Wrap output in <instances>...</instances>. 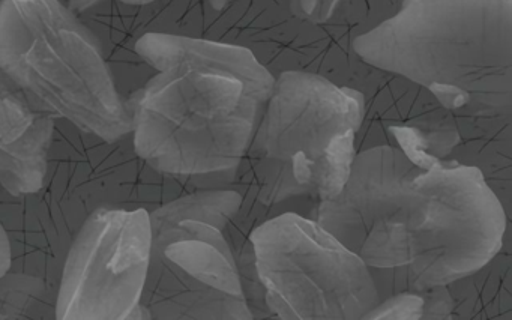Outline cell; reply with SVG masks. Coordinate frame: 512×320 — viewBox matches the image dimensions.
Masks as SVG:
<instances>
[{
    "label": "cell",
    "instance_id": "cell-6",
    "mask_svg": "<svg viewBox=\"0 0 512 320\" xmlns=\"http://www.w3.org/2000/svg\"><path fill=\"white\" fill-rule=\"evenodd\" d=\"M427 209L410 244L407 292L446 286L502 247L509 217L478 170L445 160L422 173Z\"/></svg>",
    "mask_w": 512,
    "mask_h": 320
},
{
    "label": "cell",
    "instance_id": "cell-1",
    "mask_svg": "<svg viewBox=\"0 0 512 320\" xmlns=\"http://www.w3.org/2000/svg\"><path fill=\"white\" fill-rule=\"evenodd\" d=\"M136 53L157 71L128 106L137 157L169 176L236 169L275 77L244 47L148 32Z\"/></svg>",
    "mask_w": 512,
    "mask_h": 320
},
{
    "label": "cell",
    "instance_id": "cell-21",
    "mask_svg": "<svg viewBox=\"0 0 512 320\" xmlns=\"http://www.w3.org/2000/svg\"><path fill=\"white\" fill-rule=\"evenodd\" d=\"M103 2H106V0H70L68 8H70L74 14H80L98 7V5L103 4Z\"/></svg>",
    "mask_w": 512,
    "mask_h": 320
},
{
    "label": "cell",
    "instance_id": "cell-7",
    "mask_svg": "<svg viewBox=\"0 0 512 320\" xmlns=\"http://www.w3.org/2000/svg\"><path fill=\"white\" fill-rule=\"evenodd\" d=\"M422 170L391 146L358 152L340 193L320 203L314 215L370 271L379 272L389 295L407 292V218L413 181Z\"/></svg>",
    "mask_w": 512,
    "mask_h": 320
},
{
    "label": "cell",
    "instance_id": "cell-4",
    "mask_svg": "<svg viewBox=\"0 0 512 320\" xmlns=\"http://www.w3.org/2000/svg\"><path fill=\"white\" fill-rule=\"evenodd\" d=\"M277 319H364L380 304L370 269L314 218L286 212L250 233Z\"/></svg>",
    "mask_w": 512,
    "mask_h": 320
},
{
    "label": "cell",
    "instance_id": "cell-14",
    "mask_svg": "<svg viewBox=\"0 0 512 320\" xmlns=\"http://www.w3.org/2000/svg\"><path fill=\"white\" fill-rule=\"evenodd\" d=\"M449 319H512V248L509 230L500 250L485 265L446 284Z\"/></svg>",
    "mask_w": 512,
    "mask_h": 320
},
{
    "label": "cell",
    "instance_id": "cell-13",
    "mask_svg": "<svg viewBox=\"0 0 512 320\" xmlns=\"http://www.w3.org/2000/svg\"><path fill=\"white\" fill-rule=\"evenodd\" d=\"M362 34L365 29L361 23L343 5H338L328 20L311 25L307 58L299 71L316 74L340 88H358L373 68L353 49V43Z\"/></svg>",
    "mask_w": 512,
    "mask_h": 320
},
{
    "label": "cell",
    "instance_id": "cell-10",
    "mask_svg": "<svg viewBox=\"0 0 512 320\" xmlns=\"http://www.w3.org/2000/svg\"><path fill=\"white\" fill-rule=\"evenodd\" d=\"M356 91L364 97V115L355 154L391 146L422 169L449 160L458 142L454 116L428 89L373 67Z\"/></svg>",
    "mask_w": 512,
    "mask_h": 320
},
{
    "label": "cell",
    "instance_id": "cell-3",
    "mask_svg": "<svg viewBox=\"0 0 512 320\" xmlns=\"http://www.w3.org/2000/svg\"><path fill=\"white\" fill-rule=\"evenodd\" d=\"M0 68L82 133L115 143L133 130L97 37L61 0H0Z\"/></svg>",
    "mask_w": 512,
    "mask_h": 320
},
{
    "label": "cell",
    "instance_id": "cell-12",
    "mask_svg": "<svg viewBox=\"0 0 512 320\" xmlns=\"http://www.w3.org/2000/svg\"><path fill=\"white\" fill-rule=\"evenodd\" d=\"M458 142L449 160L473 167L511 215L512 109L451 112Z\"/></svg>",
    "mask_w": 512,
    "mask_h": 320
},
{
    "label": "cell",
    "instance_id": "cell-18",
    "mask_svg": "<svg viewBox=\"0 0 512 320\" xmlns=\"http://www.w3.org/2000/svg\"><path fill=\"white\" fill-rule=\"evenodd\" d=\"M341 0H292V11L299 19L322 23L337 10Z\"/></svg>",
    "mask_w": 512,
    "mask_h": 320
},
{
    "label": "cell",
    "instance_id": "cell-8",
    "mask_svg": "<svg viewBox=\"0 0 512 320\" xmlns=\"http://www.w3.org/2000/svg\"><path fill=\"white\" fill-rule=\"evenodd\" d=\"M151 254L149 211L95 209L68 250L56 319H149L142 296Z\"/></svg>",
    "mask_w": 512,
    "mask_h": 320
},
{
    "label": "cell",
    "instance_id": "cell-9",
    "mask_svg": "<svg viewBox=\"0 0 512 320\" xmlns=\"http://www.w3.org/2000/svg\"><path fill=\"white\" fill-rule=\"evenodd\" d=\"M151 229L142 296L149 319H253L223 230L190 218Z\"/></svg>",
    "mask_w": 512,
    "mask_h": 320
},
{
    "label": "cell",
    "instance_id": "cell-17",
    "mask_svg": "<svg viewBox=\"0 0 512 320\" xmlns=\"http://www.w3.org/2000/svg\"><path fill=\"white\" fill-rule=\"evenodd\" d=\"M424 298L421 292L397 293L383 299L364 319H421Z\"/></svg>",
    "mask_w": 512,
    "mask_h": 320
},
{
    "label": "cell",
    "instance_id": "cell-11",
    "mask_svg": "<svg viewBox=\"0 0 512 320\" xmlns=\"http://www.w3.org/2000/svg\"><path fill=\"white\" fill-rule=\"evenodd\" d=\"M55 121L0 68V185L11 196H31L43 188Z\"/></svg>",
    "mask_w": 512,
    "mask_h": 320
},
{
    "label": "cell",
    "instance_id": "cell-22",
    "mask_svg": "<svg viewBox=\"0 0 512 320\" xmlns=\"http://www.w3.org/2000/svg\"><path fill=\"white\" fill-rule=\"evenodd\" d=\"M122 4L131 5V7H146V5L155 4L158 0H119Z\"/></svg>",
    "mask_w": 512,
    "mask_h": 320
},
{
    "label": "cell",
    "instance_id": "cell-5",
    "mask_svg": "<svg viewBox=\"0 0 512 320\" xmlns=\"http://www.w3.org/2000/svg\"><path fill=\"white\" fill-rule=\"evenodd\" d=\"M362 115L364 97L356 89L286 71L275 77L248 151L287 161L299 187L320 205L346 184Z\"/></svg>",
    "mask_w": 512,
    "mask_h": 320
},
{
    "label": "cell",
    "instance_id": "cell-2",
    "mask_svg": "<svg viewBox=\"0 0 512 320\" xmlns=\"http://www.w3.org/2000/svg\"><path fill=\"white\" fill-rule=\"evenodd\" d=\"M353 49L449 112L512 109V0H404Z\"/></svg>",
    "mask_w": 512,
    "mask_h": 320
},
{
    "label": "cell",
    "instance_id": "cell-15",
    "mask_svg": "<svg viewBox=\"0 0 512 320\" xmlns=\"http://www.w3.org/2000/svg\"><path fill=\"white\" fill-rule=\"evenodd\" d=\"M46 284L40 277L11 274L0 277V320L29 319L43 302Z\"/></svg>",
    "mask_w": 512,
    "mask_h": 320
},
{
    "label": "cell",
    "instance_id": "cell-19",
    "mask_svg": "<svg viewBox=\"0 0 512 320\" xmlns=\"http://www.w3.org/2000/svg\"><path fill=\"white\" fill-rule=\"evenodd\" d=\"M424 310L421 319H449L452 310L451 296L448 287L436 286L422 290Z\"/></svg>",
    "mask_w": 512,
    "mask_h": 320
},
{
    "label": "cell",
    "instance_id": "cell-16",
    "mask_svg": "<svg viewBox=\"0 0 512 320\" xmlns=\"http://www.w3.org/2000/svg\"><path fill=\"white\" fill-rule=\"evenodd\" d=\"M403 2L404 0H341V5L368 32L394 17Z\"/></svg>",
    "mask_w": 512,
    "mask_h": 320
},
{
    "label": "cell",
    "instance_id": "cell-20",
    "mask_svg": "<svg viewBox=\"0 0 512 320\" xmlns=\"http://www.w3.org/2000/svg\"><path fill=\"white\" fill-rule=\"evenodd\" d=\"M13 254L10 236H8L4 224L0 223V277H4L8 271H11Z\"/></svg>",
    "mask_w": 512,
    "mask_h": 320
}]
</instances>
